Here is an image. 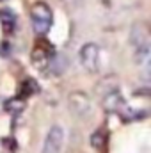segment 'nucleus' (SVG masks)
<instances>
[{
    "label": "nucleus",
    "instance_id": "nucleus-1",
    "mask_svg": "<svg viewBox=\"0 0 151 153\" xmlns=\"http://www.w3.org/2000/svg\"><path fill=\"white\" fill-rule=\"evenodd\" d=\"M30 20H32V27L36 30L38 36H44L53 22V13L50 9V5L46 2H36L30 7Z\"/></svg>",
    "mask_w": 151,
    "mask_h": 153
},
{
    "label": "nucleus",
    "instance_id": "nucleus-2",
    "mask_svg": "<svg viewBox=\"0 0 151 153\" xmlns=\"http://www.w3.org/2000/svg\"><path fill=\"white\" fill-rule=\"evenodd\" d=\"M80 62L87 71L96 73L100 68V48H98V45L85 43L80 48Z\"/></svg>",
    "mask_w": 151,
    "mask_h": 153
},
{
    "label": "nucleus",
    "instance_id": "nucleus-3",
    "mask_svg": "<svg viewBox=\"0 0 151 153\" xmlns=\"http://www.w3.org/2000/svg\"><path fill=\"white\" fill-rule=\"evenodd\" d=\"M62 143H64V132L61 126H52L46 139H44V144H43V153H61L62 148Z\"/></svg>",
    "mask_w": 151,
    "mask_h": 153
},
{
    "label": "nucleus",
    "instance_id": "nucleus-4",
    "mask_svg": "<svg viewBox=\"0 0 151 153\" xmlns=\"http://www.w3.org/2000/svg\"><path fill=\"white\" fill-rule=\"evenodd\" d=\"M70 109L80 117L91 114V100H89V96L85 93H82V91L71 93L70 94Z\"/></svg>",
    "mask_w": 151,
    "mask_h": 153
},
{
    "label": "nucleus",
    "instance_id": "nucleus-5",
    "mask_svg": "<svg viewBox=\"0 0 151 153\" xmlns=\"http://www.w3.org/2000/svg\"><path fill=\"white\" fill-rule=\"evenodd\" d=\"M101 103H103V109L107 112H119L121 114L126 109V103H124V100H123V96H121L119 91H114V93L105 94L103 100H101Z\"/></svg>",
    "mask_w": 151,
    "mask_h": 153
},
{
    "label": "nucleus",
    "instance_id": "nucleus-6",
    "mask_svg": "<svg viewBox=\"0 0 151 153\" xmlns=\"http://www.w3.org/2000/svg\"><path fill=\"white\" fill-rule=\"evenodd\" d=\"M0 25H2L4 34H11L16 27V16L9 9H2L0 11Z\"/></svg>",
    "mask_w": 151,
    "mask_h": 153
},
{
    "label": "nucleus",
    "instance_id": "nucleus-7",
    "mask_svg": "<svg viewBox=\"0 0 151 153\" xmlns=\"http://www.w3.org/2000/svg\"><path fill=\"white\" fill-rule=\"evenodd\" d=\"M38 91H39L38 82H36L34 78H27V80H23L21 85H20V98H27V96H30V94H36Z\"/></svg>",
    "mask_w": 151,
    "mask_h": 153
},
{
    "label": "nucleus",
    "instance_id": "nucleus-8",
    "mask_svg": "<svg viewBox=\"0 0 151 153\" xmlns=\"http://www.w3.org/2000/svg\"><path fill=\"white\" fill-rule=\"evenodd\" d=\"M135 61L137 64H144V62H150L151 61V43H144L141 46H137V52H135Z\"/></svg>",
    "mask_w": 151,
    "mask_h": 153
},
{
    "label": "nucleus",
    "instance_id": "nucleus-9",
    "mask_svg": "<svg viewBox=\"0 0 151 153\" xmlns=\"http://www.w3.org/2000/svg\"><path fill=\"white\" fill-rule=\"evenodd\" d=\"M105 144H107V132L101 130V128H98V130L91 135V146H93L94 150H103Z\"/></svg>",
    "mask_w": 151,
    "mask_h": 153
},
{
    "label": "nucleus",
    "instance_id": "nucleus-10",
    "mask_svg": "<svg viewBox=\"0 0 151 153\" xmlns=\"http://www.w3.org/2000/svg\"><path fill=\"white\" fill-rule=\"evenodd\" d=\"M5 109H7L9 112H14V114H16V112H20V111L23 109V98H20V96H18V98L9 100V102L5 103Z\"/></svg>",
    "mask_w": 151,
    "mask_h": 153
},
{
    "label": "nucleus",
    "instance_id": "nucleus-11",
    "mask_svg": "<svg viewBox=\"0 0 151 153\" xmlns=\"http://www.w3.org/2000/svg\"><path fill=\"white\" fill-rule=\"evenodd\" d=\"M9 53H11V45H9L7 41L0 43V55H2V57H7Z\"/></svg>",
    "mask_w": 151,
    "mask_h": 153
}]
</instances>
